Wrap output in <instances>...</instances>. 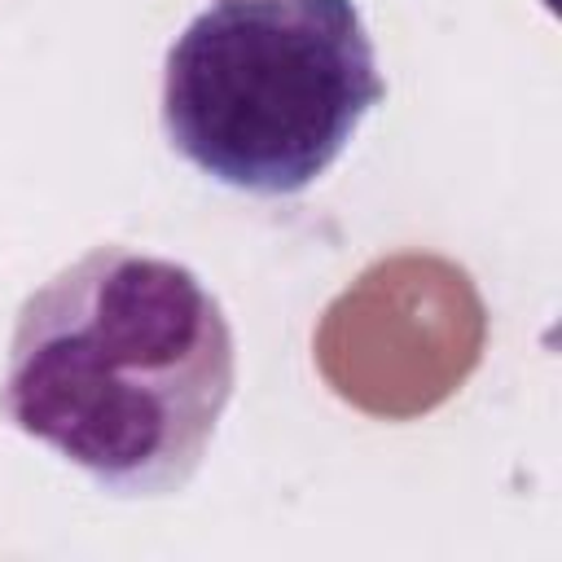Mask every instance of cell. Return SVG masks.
Here are the masks:
<instances>
[{
  "instance_id": "obj_2",
  "label": "cell",
  "mask_w": 562,
  "mask_h": 562,
  "mask_svg": "<svg viewBox=\"0 0 562 562\" xmlns=\"http://www.w3.org/2000/svg\"><path fill=\"white\" fill-rule=\"evenodd\" d=\"M386 97L356 0H215L167 48V145L224 189H312Z\"/></svg>"
},
{
  "instance_id": "obj_1",
  "label": "cell",
  "mask_w": 562,
  "mask_h": 562,
  "mask_svg": "<svg viewBox=\"0 0 562 562\" xmlns=\"http://www.w3.org/2000/svg\"><path fill=\"white\" fill-rule=\"evenodd\" d=\"M233 386V329L202 277L97 246L18 307L0 417L101 492L154 501L189 487Z\"/></svg>"
}]
</instances>
